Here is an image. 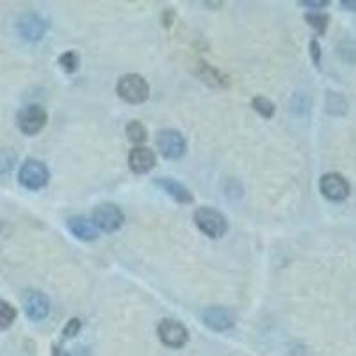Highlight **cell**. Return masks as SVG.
Listing matches in <instances>:
<instances>
[{"label": "cell", "instance_id": "1", "mask_svg": "<svg viewBox=\"0 0 356 356\" xmlns=\"http://www.w3.org/2000/svg\"><path fill=\"white\" fill-rule=\"evenodd\" d=\"M116 93L129 104H143L150 97V86L146 79L138 73H129L118 81Z\"/></svg>", "mask_w": 356, "mask_h": 356}, {"label": "cell", "instance_id": "2", "mask_svg": "<svg viewBox=\"0 0 356 356\" xmlns=\"http://www.w3.org/2000/svg\"><path fill=\"white\" fill-rule=\"evenodd\" d=\"M195 222L196 227L203 234L209 235L211 239H219V237L227 234V218L216 209H211V207H200L198 211L195 212Z\"/></svg>", "mask_w": 356, "mask_h": 356}, {"label": "cell", "instance_id": "3", "mask_svg": "<svg viewBox=\"0 0 356 356\" xmlns=\"http://www.w3.org/2000/svg\"><path fill=\"white\" fill-rule=\"evenodd\" d=\"M49 168L36 159L25 161L20 168V173H18V180H20L22 186L31 191L43 189L49 184Z\"/></svg>", "mask_w": 356, "mask_h": 356}, {"label": "cell", "instance_id": "4", "mask_svg": "<svg viewBox=\"0 0 356 356\" xmlns=\"http://www.w3.org/2000/svg\"><path fill=\"white\" fill-rule=\"evenodd\" d=\"M93 222L97 225L98 230L107 232V234H113V232L120 230V227L123 225V212L122 209L114 203H100V205L95 207L93 211Z\"/></svg>", "mask_w": 356, "mask_h": 356}, {"label": "cell", "instance_id": "5", "mask_svg": "<svg viewBox=\"0 0 356 356\" xmlns=\"http://www.w3.org/2000/svg\"><path fill=\"white\" fill-rule=\"evenodd\" d=\"M157 335L164 346L171 349H180L187 344L189 340V332L182 323L175 319H164L159 323Z\"/></svg>", "mask_w": 356, "mask_h": 356}, {"label": "cell", "instance_id": "6", "mask_svg": "<svg viewBox=\"0 0 356 356\" xmlns=\"http://www.w3.org/2000/svg\"><path fill=\"white\" fill-rule=\"evenodd\" d=\"M157 148L162 155L166 159H171V161H177V159L184 157L187 150L186 139L178 130L173 129H166L161 130L157 134Z\"/></svg>", "mask_w": 356, "mask_h": 356}, {"label": "cell", "instance_id": "7", "mask_svg": "<svg viewBox=\"0 0 356 356\" xmlns=\"http://www.w3.org/2000/svg\"><path fill=\"white\" fill-rule=\"evenodd\" d=\"M47 120H49L47 111L41 106H36V104L25 106L17 116L18 129L24 134H27V136H34V134L40 132L47 125Z\"/></svg>", "mask_w": 356, "mask_h": 356}, {"label": "cell", "instance_id": "8", "mask_svg": "<svg viewBox=\"0 0 356 356\" xmlns=\"http://www.w3.org/2000/svg\"><path fill=\"white\" fill-rule=\"evenodd\" d=\"M319 189L332 202H342L349 196V182L339 173H326L319 182Z\"/></svg>", "mask_w": 356, "mask_h": 356}, {"label": "cell", "instance_id": "9", "mask_svg": "<svg viewBox=\"0 0 356 356\" xmlns=\"http://www.w3.org/2000/svg\"><path fill=\"white\" fill-rule=\"evenodd\" d=\"M17 29L24 40L40 41L41 38L44 36V33H47L49 24H47L44 18L36 15V13H25V15H22V17L18 18Z\"/></svg>", "mask_w": 356, "mask_h": 356}, {"label": "cell", "instance_id": "10", "mask_svg": "<svg viewBox=\"0 0 356 356\" xmlns=\"http://www.w3.org/2000/svg\"><path fill=\"white\" fill-rule=\"evenodd\" d=\"M202 321L214 332H227L234 326V316L225 307H211L203 310Z\"/></svg>", "mask_w": 356, "mask_h": 356}, {"label": "cell", "instance_id": "11", "mask_svg": "<svg viewBox=\"0 0 356 356\" xmlns=\"http://www.w3.org/2000/svg\"><path fill=\"white\" fill-rule=\"evenodd\" d=\"M25 314L33 321H41L49 316L50 301L49 298L40 291H29L24 298Z\"/></svg>", "mask_w": 356, "mask_h": 356}, {"label": "cell", "instance_id": "12", "mask_svg": "<svg viewBox=\"0 0 356 356\" xmlns=\"http://www.w3.org/2000/svg\"><path fill=\"white\" fill-rule=\"evenodd\" d=\"M129 166L134 173H148L155 166V154L146 146H136L129 154Z\"/></svg>", "mask_w": 356, "mask_h": 356}, {"label": "cell", "instance_id": "13", "mask_svg": "<svg viewBox=\"0 0 356 356\" xmlns=\"http://www.w3.org/2000/svg\"><path fill=\"white\" fill-rule=\"evenodd\" d=\"M68 228L81 241H95L98 239V234H100L93 219L84 218V216H73V218H70Z\"/></svg>", "mask_w": 356, "mask_h": 356}, {"label": "cell", "instance_id": "14", "mask_svg": "<svg viewBox=\"0 0 356 356\" xmlns=\"http://www.w3.org/2000/svg\"><path fill=\"white\" fill-rule=\"evenodd\" d=\"M155 186L161 187L166 195H170L175 202L178 203H193L195 198L189 193L186 186H182L180 182L173 180V178H155Z\"/></svg>", "mask_w": 356, "mask_h": 356}, {"label": "cell", "instance_id": "15", "mask_svg": "<svg viewBox=\"0 0 356 356\" xmlns=\"http://www.w3.org/2000/svg\"><path fill=\"white\" fill-rule=\"evenodd\" d=\"M127 136H129V141L134 143L136 146L143 145V143L148 139V132H146L145 125L138 120H132V122L127 123Z\"/></svg>", "mask_w": 356, "mask_h": 356}, {"label": "cell", "instance_id": "16", "mask_svg": "<svg viewBox=\"0 0 356 356\" xmlns=\"http://www.w3.org/2000/svg\"><path fill=\"white\" fill-rule=\"evenodd\" d=\"M200 77L207 82V84L211 86H218V88H222V86H227V77L219 73L218 70H214L212 66L205 65L202 63V72H200Z\"/></svg>", "mask_w": 356, "mask_h": 356}, {"label": "cell", "instance_id": "17", "mask_svg": "<svg viewBox=\"0 0 356 356\" xmlns=\"http://www.w3.org/2000/svg\"><path fill=\"white\" fill-rule=\"evenodd\" d=\"M17 319V308L8 301L0 300V330H8Z\"/></svg>", "mask_w": 356, "mask_h": 356}, {"label": "cell", "instance_id": "18", "mask_svg": "<svg viewBox=\"0 0 356 356\" xmlns=\"http://www.w3.org/2000/svg\"><path fill=\"white\" fill-rule=\"evenodd\" d=\"M251 106H253V109H255L260 116L266 118V120L275 116V104H273L271 100H267L266 97H255L253 102H251Z\"/></svg>", "mask_w": 356, "mask_h": 356}, {"label": "cell", "instance_id": "19", "mask_svg": "<svg viewBox=\"0 0 356 356\" xmlns=\"http://www.w3.org/2000/svg\"><path fill=\"white\" fill-rule=\"evenodd\" d=\"M59 65H61V68L65 70L66 73H73L75 70L79 68V56L77 52H73V50H68V52L63 54L61 57H59Z\"/></svg>", "mask_w": 356, "mask_h": 356}, {"label": "cell", "instance_id": "20", "mask_svg": "<svg viewBox=\"0 0 356 356\" xmlns=\"http://www.w3.org/2000/svg\"><path fill=\"white\" fill-rule=\"evenodd\" d=\"M307 22L316 29L317 33L323 34L328 27V17L326 15H321V13H314V15H307Z\"/></svg>", "mask_w": 356, "mask_h": 356}, {"label": "cell", "instance_id": "21", "mask_svg": "<svg viewBox=\"0 0 356 356\" xmlns=\"http://www.w3.org/2000/svg\"><path fill=\"white\" fill-rule=\"evenodd\" d=\"M81 328L82 321L77 319V317H73V319H70L68 323H66L65 330H63V337H65V339H73L75 335H79Z\"/></svg>", "mask_w": 356, "mask_h": 356}, {"label": "cell", "instance_id": "22", "mask_svg": "<svg viewBox=\"0 0 356 356\" xmlns=\"http://www.w3.org/2000/svg\"><path fill=\"white\" fill-rule=\"evenodd\" d=\"M335 100H332V97H328V111L332 114H344L346 113V102L344 98L339 97V95H335Z\"/></svg>", "mask_w": 356, "mask_h": 356}, {"label": "cell", "instance_id": "23", "mask_svg": "<svg viewBox=\"0 0 356 356\" xmlns=\"http://www.w3.org/2000/svg\"><path fill=\"white\" fill-rule=\"evenodd\" d=\"M13 162H15V155L9 154L8 150H0V173L11 170Z\"/></svg>", "mask_w": 356, "mask_h": 356}, {"label": "cell", "instance_id": "24", "mask_svg": "<svg viewBox=\"0 0 356 356\" xmlns=\"http://www.w3.org/2000/svg\"><path fill=\"white\" fill-rule=\"evenodd\" d=\"M303 6H308V8H324V6H328V2L326 0H316V2H312V0H305V2H301Z\"/></svg>", "mask_w": 356, "mask_h": 356}, {"label": "cell", "instance_id": "25", "mask_svg": "<svg viewBox=\"0 0 356 356\" xmlns=\"http://www.w3.org/2000/svg\"><path fill=\"white\" fill-rule=\"evenodd\" d=\"M310 49H312V57H314V61L319 63V44H317V41H312Z\"/></svg>", "mask_w": 356, "mask_h": 356}, {"label": "cell", "instance_id": "26", "mask_svg": "<svg viewBox=\"0 0 356 356\" xmlns=\"http://www.w3.org/2000/svg\"><path fill=\"white\" fill-rule=\"evenodd\" d=\"M342 6H344L346 9H351V11H356V2L355 0H344V2H342Z\"/></svg>", "mask_w": 356, "mask_h": 356}, {"label": "cell", "instance_id": "27", "mask_svg": "<svg viewBox=\"0 0 356 356\" xmlns=\"http://www.w3.org/2000/svg\"><path fill=\"white\" fill-rule=\"evenodd\" d=\"M70 356H91L88 349H77L75 353H70Z\"/></svg>", "mask_w": 356, "mask_h": 356}, {"label": "cell", "instance_id": "28", "mask_svg": "<svg viewBox=\"0 0 356 356\" xmlns=\"http://www.w3.org/2000/svg\"><path fill=\"white\" fill-rule=\"evenodd\" d=\"M0 232H2V219H0Z\"/></svg>", "mask_w": 356, "mask_h": 356}]
</instances>
